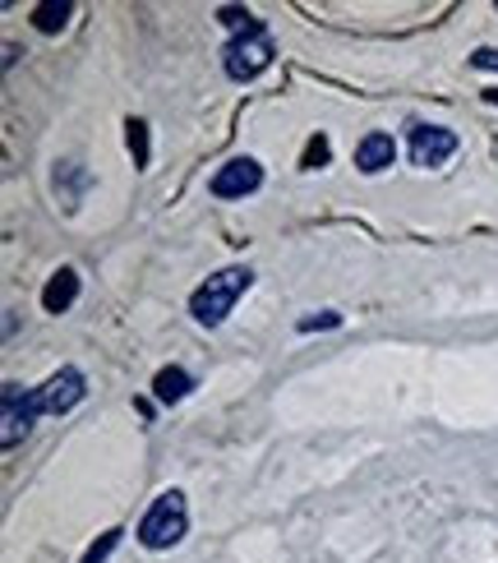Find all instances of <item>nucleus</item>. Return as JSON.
Masks as SVG:
<instances>
[{
  "label": "nucleus",
  "mask_w": 498,
  "mask_h": 563,
  "mask_svg": "<svg viewBox=\"0 0 498 563\" xmlns=\"http://www.w3.org/2000/svg\"><path fill=\"white\" fill-rule=\"evenodd\" d=\"M250 282H254L250 268H222V273H212L203 287L189 296V314H195L203 328H218L235 310V300L250 291Z\"/></svg>",
  "instance_id": "obj_1"
},
{
  "label": "nucleus",
  "mask_w": 498,
  "mask_h": 563,
  "mask_svg": "<svg viewBox=\"0 0 498 563\" xmlns=\"http://www.w3.org/2000/svg\"><path fill=\"white\" fill-rule=\"evenodd\" d=\"M189 531V504H185V489H162L153 499V508L144 512L139 522V545L144 550H171L185 541Z\"/></svg>",
  "instance_id": "obj_2"
},
{
  "label": "nucleus",
  "mask_w": 498,
  "mask_h": 563,
  "mask_svg": "<svg viewBox=\"0 0 498 563\" xmlns=\"http://www.w3.org/2000/svg\"><path fill=\"white\" fill-rule=\"evenodd\" d=\"M226 75L235 79V84H250V79H258L264 69L273 65V37H268V29L264 23H250L245 33H235L231 42H226Z\"/></svg>",
  "instance_id": "obj_3"
},
{
  "label": "nucleus",
  "mask_w": 498,
  "mask_h": 563,
  "mask_svg": "<svg viewBox=\"0 0 498 563\" xmlns=\"http://www.w3.org/2000/svg\"><path fill=\"white\" fill-rule=\"evenodd\" d=\"M46 416L42 411V388H23V384H5L0 388V443L14 449V443L33 430V420Z\"/></svg>",
  "instance_id": "obj_4"
},
{
  "label": "nucleus",
  "mask_w": 498,
  "mask_h": 563,
  "mask_svg": "<svg viewBox=\"0 0 498 563\" xmlns=\"http://www.w3.org/2000/svg\"><path fill=\"white\" fill-rule=\"evenodd\" d=\"M258 185H264V167H258L254 157H231L226 167H218V176L208 180V190L218 199H245Z\"/></svg>",
  "instance_id": "obj_5"
},
{
  "label": "nucleus",
  "mask_w": 498,
  "mask_h": 563,
  "mask_svg": "<svg viewBox=\"0 0 498 563\" xmlns=\"http://www.w3.org/2000/svg\"><path fill=\"white\" fill-rule=\"evenodd\" d=\"M84 374L75 369V365H65V369H56L52 379L42 384V411L46 416H65V411H75L79 402H84Z\"/></svg>",
  "instance_id": "obj_6"
},
{
  "label": "nucleus",
  "mask_w": 498,
  "mask_h": 563,
  "mask_svg": "<svg viewBox=\"0 0 498 563\" xmlns=\"http://www.w3.org/2000/svg\"><path fill=\"white\" fill-rule=\"evenodd\" d=\"M457 153V134L443 125H416L411 130V162L416 167H443Z\"/></svg>",
  "instance_id": "obj_7"
},
{
  "label": "nucleus",
  "mask_w": 498,
  "mask_h": 563,
  "mask_svg": "<svg viewBox=\"0 0 498 563\" xmlns=\"http://www.w3.org/2000/svg\"><path fill=\"white\" fill-rule=\"evenodd\" d=\"M392 162H397V144H392V134H384V130H374V134H365L361 144H355V167H361L365 176L388 172Z\"/></svg>",
  "instance_id": "obj_8"
},
{
  "label": "nucleus",
  "mask_w": 498,
  "mask_h": 563,
  "mask_svg": "<svg viewBox=\"0 0 498 563\" xmlns=\"http://www.w3.org/2000/svg\"><path fill=\"white\" fill-rule=\"evenodd\" d=\"M75 300H79V273L75 268H60V273L46 277V287H42V310L46 314H65Z\"/></svg>",
  "instance_id": "obj_9"
},
{
  "label": "nucleus",
  "mask_w": 498,
  "mask_h": 563,
  "mask_svg": "<svg viewBox=\"0 0 498 563\" xmlns=\"http://www.w3.org/2000/svg\"><path fill=\"white\" fill-rule=\"evenodd\" d=\"M189 388H195V379H189V374H185L180 365H166V369H157V379H153V397H157V402H166V407L185 402Z\"/></svg>",
  "instance_id": "obj_10"
},
{
  "label": "nucleus",
  "mask_w": 498,
  "mask_h": 563,
  "mask_svg": "<svg viewBox=\"0 0 498 563\" xmlns=\"http://www.w3.org/2000/svg\"><path fill=\"white\" fill-rule=\"evenodd\" d=\"M69 14H75V5L69 0H42V5H33V29L37 33H60Z\"/></svg>",
  "instance_id": "obj_11"
},
{
  "label": "nucleus",
  "mask_w": 498,
  "mask_h": 563,
  "mask_svg": "<svg viewBox=\"0 0 498 563\" xmlns=\"http://www.w3.org/2000/svg\"><path fill=\"white\" fill-rule=\"evenodd\" d=\"M125 139H130V153H134V167H148V162H153L148 121H130V125H125Z\"/></svg>",
  "instance_id": "obj_12"
},
{
  "label": "nucleus",
  "mask_w": 498,
  "mask_h": 563,
  "mask_svg": "<svg viewBox=\"0 0 498 563\" xmlns=\"http://www.w3.org/2000/svg\"><path fill=\"white\" fill-rule=\"evenodd\" d=\"M121 536H125L121 527H111V531H102V536H98V541H92V545H88V554H84L79 563H107V559L115 554V545H121Z\"/></svg>",
  "instance_id": "obj_13"
},
{
  "label": "nucleus",
  "mask_w": 498,
  "mask_h": 563,
  "mask_svg": "<svg viewBox=\"0 0 498 563\" xmlns=\"http://www.w3.org/2000/svg\"><path fill=\"white\" fill-rule=\"evenodd\" d=\"M323 162H328V139H323V134H314L310 144H305V157H300V167H305V172H319Z\"/></svg>",
  "instance_id": "obj_14"
},
{
  "label": "nucleus",
  "mask_w": 498,
  "mask_h": 563,
  "mask_svg": "<svg viewBox=\"0 0 498 563\" xmlns=\"http://www.w3.org/2000/svg\"><path fill=\"white\" fill-rule=\"evenodd\" d=\"M300 333H319V328H342V314L337 310H323V314H305L300 323Z\"/></svg>",
  "instance_id": "obj_15"
},
{
  "label": "nucleus",
  "mask_w": 498,
  "mask_h": 563,
  "mask_svg": "<svg viewBox=\"0 0 498 563\" xmlns=\"http://www.w3.org/2000/svg\"><path fill=\"white\" fill-rule=\"evenodd\" d=\"M218 14H222L226 29H235V33H245L250 23H254V14H250V10H235V5H226V10H218Z\"/></svg>",
  "instance_id": "obj_16"
},
{
  "label": "nucleus",
  "mask_w": 498,
  "mask_h": 563,
  "mask_svg": "<svg viewBox=\"0 0 498 563\" xmlns=\"http://www.w3.org/2000/svg\"><path fill=\"white\" fill-rule=\"evenodd\" d=\"M471 60H476L480 69H498V52H494V46H480V52L471 56Z\"/></svg>",
  "instance_id": "obj_17"
},
{
  "label": "nucleus",
  "mask_w": 498,
  "mask_h": 563,
  "mask_svg": "<svg viewBox=\"0 0 498 563\" xmlns=\"http://www.w3.org/2000/svg\"><path fill=\"white\" fill-rule=\"evenodd\" d=\"M489 102H494V107H498V88H489Z\"/></svg>",
  "instance_id": "obj_18"
}]
</instances>
